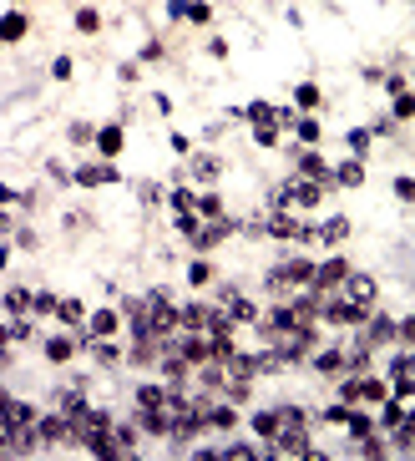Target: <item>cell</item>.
Instances as JSON below:
<instances>
[{"instance_id": "14", "label": "cell", "mask_w": 415, "mask_h": 461, "mask_svg": "<svg viewBox=\"0 0 415 461\" xmlns=\"http://www.w3.org/2000/svg\"><path fill=\"white\" fill-rule=\"evenodd\" d=\"M390 380H395L400 395H415V355H405V360L390 365Z\"/></svg>"}, {"instance_id": "38", "label": "cell", "mask_w": 415, "mask_h": 461, "mask_svg": "<svg viewBox=\"0 0 415 461\" xmlns=\"http://www.w3.org/2000/svg\"><path fill=\"white\" fill-rule=\"evenodd\" d=\"M395 117H415V97H405V92L395 97Z\"/></svg>"}, {"instance_id": "9", "label": "cell", "mask_w": 415, "mask_h": 461, "mask_svg": "<svg viewBox=\"0 0 415 461\" xmlns=\"http://www.w3.org/2000/svg\"><path fill=\"white\" fill-rule=\"evenodd\" d=\"M10 456H31V451H41V431H36V421H21L16 431H10Z\"/></svg>"}, {"instance_id": "29", "label": "cell", "mask_w": 415, "mask_h": 461, "mask_svg": "<svg viewBox=\"0 0 415 461\" xmlns=\"http://www.w3.org/2000/svg\"><path fill=\"white\" fill-rule=\"evenodd\" d=\"M319 370H324V375H340V370H344V355H340V350H324V355H319Z\"/></svg>"}, {"instance_id": "40", "label": "cell", "mask_w": 415, "mask_h": 461, "mask_svg": "<svg viewBox=\"0 0 415 461\" xmlns=\"http://www.w3.org/2000/svg\"><path fill=\"white\" fill-rule=\"evenodd\" d=\"M188 279H192V284H208V279H213V269H208V264H192Z\"/></svg>"}, {"instance_id": "3", "label": "cell", "mask_w": 415, "mask_h": 461, "mask_svg": "<svg viewBox=\"0 0 415 461\" xmlns=\"http://www.w3.org/2000/svg\"><path fill=\"white\" fill-rule=\"evenodd\" d=\"M324 188L314 183V177H294V183L274 188V208H309V203H319Z\"/></svg>"}, {"instance_id": "15", "label": "cell", "mask_w": 415, "mask_h": 461, "mask_svg": "<svg viewBox=\"0 0 415 461\" xmlns=\"http://www.w3.org/2000/svg\"><path fill=\"white\" fill-rule=\"evenodd\" d=\"M25 31H31V21H25V10H10V16L0 21V41H25Z\"/></svg>"}, {"instance_id": "11", "label": "cell", "mask_w": 415, "mask_h": 461, "mask_svg": "<svg viewBox=\"0 0 415 461\" xmlns=\"http://www.w3.org/2000/svg\"><path fill=\"white\" fill-rule=\"evenodd\" d=\"M223 314L233 319V325H258L253 299H243V294H233V289H223Z\"/></svg>"}, {"instance_id": "33", "label": "cell", "mask_w": 415, "mask_h": 461, "mask_svg": "<svg viewBox=\"0 0 415 461\" xmlns=\"http://www.w3.org/2000/svg\"><path fill=\"white\" fill-rule=\"evenodd\" d=\"M92 355H97V360H101V365H107V360H116V350H112V340H92Z\"/></svg>"}, {"instance_id": "37", "label": "cell", "mask_w": 415, "mask_h": 461, "mask_svg": "<svg viewBox=\"0 0 415 461\" xmlns=\"http://www.w3.org/2000/svg\"><path fill=\"white\" fill-rule=\"evenodd\" d=\"M208 16H213V10H208V5H203V0H192V5H188V21H192V25H203Z\"/></svg>"}, {"instance_id": "46", "label": "cell", "mask_w": 415, "mask_h": 461, "mask_svg": "<svg viewBox=\"0 0 415 461\" xmlns=\"http://www.w3.org/2000/svg\"><path fill=\"white\" fill-rule=\"evenodd\" d=\"M5 340H10V325H0V350H5Z\"/></svg>"}, {"instance_id": "4", "label": "cell", "mask_w": 415, "mask_h": 461, "mask_svg": "<svg viewBox=\"0 0 415 461\" xmlns=\"http://www.w3.org/2000/svg\"><path fill=\"white\" fill-rule=\"evenodd\" d=\"M66 421H71V441H86L92 431L112 426V421H107V411H97V406H76V411H71Z\"/></svg>"}, {"instance_id": "6", "label": "cell", "mask_w": 415, "mask_h": 461, "mask_svg": "<svg viewBox=\"0 0 415 461\" xmlns=\"http://www.w3.org/2000/svg\"><path fill=\"white\" fill-rule=\"evenodd\" d=\"M344 401L349 406H360V401L380 406V401H390V390H385V380H344Z\"/></svg>"}, {"instance_id": "23", "label": "cell", "mask_w": 415, "mask_h": 461, "mask_svg": "<svg viewBox=\"0 0 415 461\" xmlns=\"http://www.w3.org/2000/svg\"><path fill=\"white\" fill-rule=\"evenodd\" d=\"M71 350H76V340H71V335L46 340V355H51V360H71Z\"/></svg>"}, {"instance_id": "43", "label": "cell", "mask_w": 415, "mask_h": 461, "mask_svg": "<svg viewBox=\"0 0 415 461\" xmlns=\"http://www.w3.org/2000/svg\"><path fill=\"white\" fill-rule=\"evenodd\" d=\"M400 340L415 345V314H410V319H400Z\"/></svg>"}, {"instance_id": "30", "label": "cell", "mask_w": 415, "mask_h": 461, "mask_svg": "<svg viewBox=\"0 0 415 461\" xmlns=\"http://www.w3.org/2000/svg\"><path fill=\"white\" fill-rule=\"evenodd\" d=\"M294 132H299V137H304V142H309V147H314V142H319V122H314V117H304V122H294Z\"/></svg>"}, {"instance_id": "27", "label": "cell", "mask_w": 415, "mask_h": 461, "mask_svg": "<svg viewBox=\"0 0 415 461\" xmlns=\"http://www.w3.org/2000/svg\"><path fill=\"white\" fill-rule=\"evenodd\" d=\"M294 101H299L304 112H314V107H319V86H314V82H304L299 92H294Z\"/></svg>"}, {"instance_id": "22", "label": "cell", "mask_w": 415, "mask_h": 461, "mask_svg": "<svg viewBox=\"0 0 415 461\" xmlns=\"http://www.w3.org/2000/svg\"><path fill=\"white\" fill-rule=\"evenodd\" d=\"M76 183H86V188H97V183H116V168H81V173H76Z\"/></svg>"}, {"instance_id": "42", "label": "cell", "mask_w": 415, "mask_h": 461, "mask_svg": "<svg viewBox=\"0 0 415 461\" xmlns=\"http://www.w3.org/2000/svg\"><path fill=\"white\" fill-rule=\"evenodd\" d=\"M223 456H268V451H258V446H228Z\"/></svg>"}, {"instance_id": "19", "label": "cell", "mask_w": 415, "mask_h": 461, "mask_svg": "<svg viewBox=\"0 0 415 461\" xmlns=\"http://www.w3.org/2000/svg\"><path fill=\"white\" fill-rule=\"evenodd\" d=\"M97 147L107 152V158H116V152H122V127H116V122H107V127L97 132Z\"/></svg>"}, {"instance_id": "13", "label": "cell", "mask_w": 415, "mask_h": 461, "mask_svg": "<svg viewBox=\"0 0 415 461\" xmlns=\"http://www.w3.org/2000/svg\"><path fill=\"white\" fill-rule=\"evenodd\" d=\"M228 234H233V219H208V228H198V249H218V243H228Z\"/></svg>"}, {"instance_id": "26", "label": "cell", "mask_w": 415, "mask_h": 461, "mask_svg": "<svg viewBox=\"0 0 415 461\" xmlns=\"http://www.w3.org/2000/svg\"><path fill=\"white\" fill-rule=\"evenodd\" d=\"M334 177H340L344 188H360V183H365V168H360V162H344V168L334 173Z\"/></svg>"}, {"instance_id": "28", "label": "cell", "mask_w": 415, "mask_h": 461, "mask_svg": "<svg viewBox=\"0 0 415 461\" xmlns=\"http://www.w3.org/2000/svg\"><path fill=\"white\" fill-rule=\"evenodd\" d=\"M5 310H10V314H25V310H31V294H25V289H10V294H5Z\"/></svg>"}, {"instance_id": "45", "label": "cell", "mask_w": 415, "mask_h": 461, "mask_svg": "<svg viewBox=\"0 0 415 461\" xmlns=\"http://www.w3.org/2000/svg\"><path fill=\"white\" fill-rule=\"evenodd\" d=\"M395 193H400V198L410 203V198H415V183H410V177H400V183H395Z\"/></svg>"}, {"instance_id": "17", "label": "cell", "mask_w": 415, "mask_h": 461, "mask_svg": "<svg viewBox=\"0 0 415 461\" xmlns=\"http://www.w3.org/2000/svg\"><path fill=\"white\" fill-rule=\"evenodd\" d=\"M116 325H122V319H116L112 310H97V314H92V325H86V340H107Z\"/></svg>"}, {"instance_id": "31", "label": "cell", "mask_w": 415, "mask_h": 461, "mask_svg": "<svg viewBox=\"0 0 415 461\" xmlns=\"http://www.w3.org/2000/svg\"><path fill=\"white\" fill-rule=\"evenodd\" d=\"M56 314L66 319V325H76V319H81L86 310H81V304H76V299H61V304H56Z\"/></svg>"}, {"instance_id": "12", "label": "cell", "mask_w": 415, "mask_h": 461, "mask_svg": "<svg viewBox=\"0 0 415 461\" xmlns=\"http://www.w3.org/2000/svg\"><path fill=\"white\" fill-rule=\"evenodd\" d=\"M36 431H41V441H46V446L71 441V421H66V411H56V416H46V421H36Z\"/></svg>"}, {"instance_id": "25", "label": "cell", "mask_w": 415, "mask_h": 461, "mask_svg": "<svg viewBox=\"0 0 415 461\" xmlns=\"http://www.w3.org/2000/svg\"><path fill=\"white\" fill-rule=\"evenodd\" d=\"M192 208H198L203 219H223V198H213V193H203L198 203H192Z\"/></svg>"}, {"instance_id": "5", "label": "cell", "mask_w": 415, "mask_h": 461, "mask_svg": "<svg viewBox=\"0 0 415 461\" xmlns=\"http://www.w3.org/2000/svg\"><path fill=\"white\" fill-rule=\"evenodd\" d=\"M340 289H344L340 299L360 304V310L370 314V304H375V279H370V274H344V284H340Z\"/></svg>"}, {"instance_id": "1", "label": "cell", "mask_w": 415, "mask_h": 461, "mask_svg": "<svg viewBox=\"0 0 415 461\" xmlns=\"http://www.w3.org/2000/svg\"><path fill=\"white\" fill-rule=\"evenodd\" d=\"M258 436H268L274 451H289V456H319L304 436V411L299 406H279V411H258Z\"/></svg>"}, {"instance_id": "20", "label": "cell", "mask_w": 415, "mask_h": 461, "mask_svg": "<svg viewBox=\"0 0 415 461\" xmlns=\"http://www.w3.org/2000/svg\"><path fill=\"white\" fill-rule=\"evenodd\" d=\"M218 173H223V168H218V158H208V152H203V158H192V177H198V183H213Z\"/></svg>"}, {"instance_id": "24", "label": "cell", "mask_w": 415, "mask_h": 461, "mask_svg": "<svg viewBox=\"0 0 415 461\" xmlns=\"http://www.w3.org/2000/svg\"><path fill=\"white\" fill-rule=\"evenodd\" d=\"M76 31H86V36H97V31H101V16H97L92 5H81V10H76Z\"/></svg>"}, {"instance_id": "41", "label": "cell", "mask_w": 415, "mask_h": 461, "mask_svg": "<svg viewBox=\"0 0 415 461\" xmlns=\"http://www.w3.org/2000/svg\"><path fill=\"white\" fill-rule=\"evenodd\" d=\"M51 71H56L61 82H66V76H71V56H56V61H51Z\"/></svg>"}, {"instance_id": "10", "label": "cell", "mask_w": 415, "mask_h": 461, "mask_svg": "<svg viewBox=\"0 0 415 461\" xmlns=\"http://www.w3.org/2000/svg\"><path fill=\"white\" fill-rule=\"evenodd\" d=\"M390 340H400V325H390V319H370V325L360 329V345H365V350H380V345H390Z\"/></svg>"}, {"instance_id": "18", "label": "cell", "mask_w": 415, "mask_h": 461, "mask_svg": "<svg viewBox=\"0 0 415 461\" xmlns=\"http://www.w3.org/2000/svg\"><path fill=\"white\" fill-rule=\"evenodd\" d=\"M299 177H314L319 188H329V173H324V158H319V152H304V158H299Z\"/></svg>"}, {"instance_id": "39", "label": "cell", "mask_w": 415, "mask_h": 461, "mask_svg": "<svg viewBox=\"0 0 415 461\" xmlns=\"http://www.w3.org/2000/svg\"><path fill=\"white\" fill-rule=\"evenodd\" d=\"M192 203H198V198H192V193H188V188H177V193H173V208H177V213H188V208H192Z\"/></svg>"}, {"instance_id": "32", "label": "cell", "mask_w": 415, "mask_h": 461, "mask_svg": "<svg viewBox=\"0 0 415 461\" xmlns=\"http://www.w3.org/2000/svg\"><path fill=\"white\" fill-rule=\"evenodd\" d=\"M253 137H258L264 147H274V142H279V127H274V122H258V127H253Z\"/></svg>"}, {"instance_id": "7", "label": "cell", "mask_w": 415, "mask_h": 461, "mask_svg": "<svg viewBox=\"0 0 415 461\" xmlns=\"http://www.w3.org/2000/svg\"><path fill=\"white\" fill-rule=\"evenodd\" d=\"M344 274H349V264H344V259H324V264H314V289L334 294V289L344 284Z\"/></svg>"}, {"instance_id": "44", "label": "cell", "mask_w": 415, "mask_h": 461, "mask_svg": "<svg viewBox=\"0 0 415 461\" xmlns=\"http://www.w3.org/2000/svg\"><path fill=\"white\" fill-rule=\"evenodd\" d=\"M167 16H173V21H183V16H188V0H167Z\"/></svg>"}, {"instance_id": "8", "label": "cell", "mask_w": 415, "mask_h": 461, "mask_svg": "<svg viewBox=\"0 0 415 461\" xmlns=\"http://www.w3.org/2000/svg\"><path fill=\"white\" fill-rule=\"evenodd\" d=\"M223 310H208V304H188V310H183V329H198V335H208V329H213V325H223Z\"/></svg>"}, {"instance_id": "21", "label": "cell", "mask_w": 415, "mask_h": 461, "mask_svg": "<svg viewBox=\"0 0 415 461\" xmlns=\"http://www.w3.org/2000/svg\"><path fill=\"white\" fill-rule=\"evenodd\" d=\"M167 401V386H142L137 390V411H152V406H162Z\"/></svg>"}, {"instance_id": "35", "label": "cell", "mask_w": 415, "mask_h": 461, "mask_svg": "<svg viewBox=\"0 0 415 461\" xmlns=\"http://www.w3.org/2000/svg\"><path fill=\"white\" fill-rule=\"evenodd\" d=\"M56 304H61L56 294H36V299H31V310H41V314H51V310H56Z\"/></svg>"}, {"instance_id": "2", "label": "cell", "mask_w": 415, "mask_h": 461, "mask_svg": "<svg viewBox=\"0 0 415 461\" xmlns=\"http://www.w3.org/2000/svg\"><path fill=\"white\" fill-rule=\"evenodd\" d=\"M309 284H314V264H309V259L268 269V289H274V294H294V289H309Z\"/></svg>"}, {"instance_id": "16", "label": "cell", "mask_w": 415, "mask_h": 461, "mask_svg": "<svg viewBox=\"0 0 415 461\" xmlns=\"http://www.w3.org/2000/svg\"><path fill=\"white\" fill-rule=\"evenodd\" d=\"M349 238V219H329L314 228V243H344Z\"/></svg>"}, {"instance_id": "36", "label": "cell", "mask_w": 415, "mask_h": 461, "mask_svg": "<svg viewBox=\"0 0 415 461\" xmlns=\"http://www.w3.org/2000/svg\"><path fill=\"white\" fill-rule=\"evenodd\" d=\"M249 117H253V122H274V107H268V101H253Z\"/></svg>"}, {"instance_id": "34", "label": "cell", "mask_w": 415, "mask_h": 461, "mask_svg": "<svg viewBox=\"0 0 415 461\" xmlns=\"http://www.w3.org/2000/svg\"><path fill=\"white\" fill-rule=\"evenodd\" d=\"M344 426H349V431H355V436H370V421H365V416H360V411H349V421H344Z\"/></svg>"}]
</instances>
